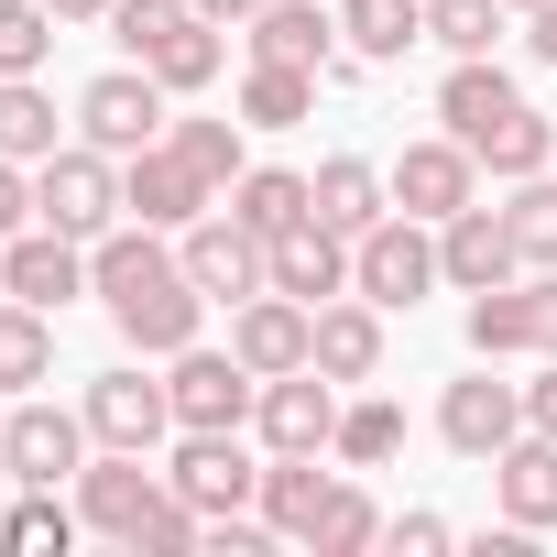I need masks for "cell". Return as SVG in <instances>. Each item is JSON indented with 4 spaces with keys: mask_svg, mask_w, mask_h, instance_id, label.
<instances>
[{
    "mask_svg": "<svg viewBox=\"0 0 557 557\" xmlns=\"http://www.w3.org/2000/svg\"><path fill=\"white\" fill-rule=\"evenodd\" d=\"M110 329H121V339H132L143 361H175V350H186V339L208 329V296L186 285V262H164V273H143V285H132V296L110 307Z\"/></svg>",
    "mask_w": 557,
    "mask_h": 557,
    "instance_id": "cell-12",
    "label": "cell"
},
{
    "mask_svg": "<svg viewBox=\"0 0 557 557\" xmlns=\"http://www.w3.org/2000/svg\"><path fill=\"white\" fill-rule=\"evenodd\" d=\"M524 296H535V361H557V273H535Z\"/></svg>",
    "mask_w": 557,
    "mask_h": 557,
    "instance_id": "cell-43",
    "label": "cell"
},
{
    "mask_svg": "<svg viewBox=\"0 0 557 557\" xmlns=\"http://www.w3.org/2000/svg\"><path fill=\"white\" fill-rule=\"evenodd\" d=\"M55 12L45 0H0V77H45V55H55Z\"/></svg>",
    "mask_w": 557,
    "mask_h": 557,
    "instance_id": "cell-36",
    "label": "cell"
},
{
    "mask_svg": "<svg viewBox=\"0 0 557 557\" xmlns=\"http://www.w3.org/2000/svg\"><path fill=\"white\" fill-rule=\"evenodd\" d=\"M339 45L361 66H394L405 45H426V0H339Z\"/></svg>",
    "mask_w": 557,
    "mask_h": 557,
    "instance_id": "cell-27",
    "label": "cell"
},
{
    "mask_svg": "<svg viewBox=\"0 0 557 557\" xmlns=\"http://www.w3.org/2000/svg\"><path fill=\"white\" fill-rule=\"evenodd\" d=\"M251 426H262V459H296V448H329L339 437V383L307 361V372H273L262 383V405H251Z\"/></svg>",
    "mask_w": 557,
    "mask_h": 557,
    "instance_id": "cell-14",
    "label": "cell"
},
{
    "mask_svg": "<svg viewBox=\"0 0 557 557\" xmlns=\"http://www.w3.org/2000/svg\"><path fill=\"white\" fill-rule=\"evenodd\" d=\"M513 12H535V0H513Z\"/></svg>",
    "mask_w": 557,
    "mask_h": 557,
    "instance_id": "cell-49",
    "label": "cell"
},
{
    "mask_svg": "<svg viewBox=\"0 0 557 557\" xmlns=\"http://www.w3.org/2000/svg\"><path fill=\"white\" fill-rule=\"evenodd\" d=\"M143 459H153V448H99V459L77 470V513H88V535H121V546H132V535L153 524V503H164L175 481L143 470Z\"/></svg>",
    "mask_w": 557,
    "mask_h": 557,
    "instance_id": "cell-11",
    "label": "cell"
},
{
    "mask_svg": "<svg viewBox=\"0 0 557 557\" xmlns=\"http://www.w3.org/2000/svg\"><path fill=\"white\" fill-rule=\"evenodd\" d=\"M318 557H361V546H383V503L361 492V481H339L329 492V513H318V535H307Z\"/></svg>",
    "mask_w": 557,
    "mask_h": 557,
    "instance_id": "cell-38",
    "label": "cell"
},
{
    "mask_svg": "<svg viewBox=\"0 0 557 557\" xmlns=\"http://www.w3.org/2000/svg\"><path fill=\"white\" fill-rule=\"evenodd\" d=\"M34 219L66 230V240L121 230V219H132V208H121V153H99V143H55V153L34 164Z\"/></svg>",
    "mask_w": 557,
    "mask_h": 557,
    "instance_id": "cell-1",
    "label": "cell"
},
{
    "mask_svg": "<svg viewBox=\"0 0 557 557\" xmlns=\"http://www.w3.org/2000/svg\"><path fill=\"white\" fill-rule=\"evenodd\" d=\"M437 437H448L459 459H481V470H492V459L524 437V383H503V372L481 361L470 383H448V394H437Z\"/></svg>",
    "mask_w": 557,
    "mask_h": 557,
    "instance_id": "cell-10",
    "label": "cell"
},
{
    "mask_svg": "<svg viewBox=\"0 0 557 557\" xmlns=\"http://www.w3.org/2000/svg\"><path fill=\"white\" fill-rule=\"evenodd\" d=\"M307 186H318V219L350 230V240H361L372 219H394V186H383V164H361V153H329Z\"/></svg>",
    "mask_w": 557,
    "mask_h": 557,
    "instance_id": "cell-26",
    "label": "cell"
},
{
    "mask_svg": "<svg viewBox=\"0 0 557 557\" xmlns=\"http://www.w3.org/2000/svg\"><path fill=\"white\" fill-rule=\"evenodd\" d=\"M121 208H132L143 230H164V240H175L186 219H208V208H219V186H208L175 143H143V153H121Z\"/></svg>",
    "mask_w": 557,
    "mask_h": 557,
    "instance_id": "cell-9",
    "label": "cell"
},
{
    "mask_svg": "<svg viewBox=\"0 0 557 557\" xmlns=\"http://www.w3.org/2000/svg\"><path fill=\"white\" fill-rule=\"evenodd\" d=\"M219 208H230V219H240L251 240H285L296 219H318V186H307L296 164H251V175H240V186H230Z\"/></svg>",
    "mask_w": 557,
    "mask_h": 557,
    "instance_id": "cell-23",
    "label": "cell"
},
{
    "mask_svg": "<svg viewBox=\"0 0 557 557\" xmlns=\"http://www.w3.org/2000/svg\"><path fill=\"white\" fill-rule=\"evenodd\" d=\"M0 153H12V164H45V153H55V99H45V77H0Z\"/></svg>",
    "mask_w": 557,
    "mask_h": 557,
    "instance_id": "cell-32",
    "label": "cell"
},
{
    "mask_svg": "<svg viewBox=\"0 0 557 557\" xmlns=\"http://www.w3.org/2000/svg\"><path fill=\"white\" fill-rule=\"evenodd\" d=\"M164 77L153 66H110V77H88L77 88V143H99V153H143V143H164Z\"/></svg>",
    "mask_w": 557,
    "mask_h": 557,
    "instance_id": "cell-4",
    "label": "cell"
},
{
    "mask_svg": "<svg viewBox=\"0 0 557 557\" xmlns=\"http://www.w3.org/2000/svg\"><path fill=\"white\" fill-rule=\"evenodd\" d=\"M77 524H88V513H66L55 492H23L12 513H0V546H12V557H66V546H77Z\"/></svg>",
    "mask_w": 557,
    "mask_h": 557,
    "instance_id": "cell-34",
    "label": "cell"
},
{
    "mask_svg": "<svg viewBox=\"0 0 557 557\" xmlns=\"http://www.w3.org/2000/svg\"><path fill=\"white\" fill-rule=\"evenodd\" d=\"M0 426H12V394H0Z\"/></svg>",
    "mask_w": 557,
    "mask_h": 557,
    "instance_id": "cell-48",
    "label": "cell"
},
{
    "mask_svg": "<svg viewBox=\"0 0 557 557\" xmlns=\"http://www.w3.org/2000/svg\"><path fill=\"white\" fill-rule=\"evenodd\" d=\"M524 55L557 66V0H535V12H524Z\"/></svg>",
    "mask_w": 557,
    "mask_h": 557,
    "instance_id": "cell-44",
    "label": "cell"
},
{
    "mask_svg": "<svg viewBox=\"0 0 557 557\" xmlns=\"http://www.w3.org/2000/svg\"><path fill=\"white\" fill-rule=\"evenodd\" d=\"M230 350H240L262 383H273V372H307V361H318V307H296V296H273V285H262V296H240Z\"/></svg>",
    "mask_w": 557,
    "mask_h": 557,
    "instance_id": "cell-16",
    "label": "cell"
},
{
    "mask_svg": "<svg viewBox=\"0 0 557 557\" xmlns=\"http://www.w3.org/2000/svg\"><path fill=\"white\" fill-rule=\"evenodd\" d=\"M513 99H524V88H513V77H503L492 55H448V88H437V121H448L459 143H481V132H492V121H503Z\"/></svg>",
    "mask_w": 557,
    "mask_h": 557,
    "instance_id": "cell-24",
    "label": "cell"
},
{
    "mask_svg": "<svg viewBox=\"0 0 557 557\" xmlns=\"http://www.w3.org/2000/svg\"><path fill=\"white\" fill-rule=\"evenodd\" d=\"M12 230H34V175L0 153V240H12Z\"/></svg>",
    "mask_w": 557,
    "mask_h": 557,
    "instance_id": "cell-42",
    "label": "cell"
},
{
    "mask_svg": "<svg viewBox=\"0 0 557 557\" xmlns=\"http://www.w3.org/2000/svg\"><path fill=\"white\" fill-rule=\"evenodd\" d=\"M503 12H513V0H426V45L492 55V45H503Z\"/></svg>",
    "mask_w": 557,
    "mask_h": 557,
    "instance_id": "cell-39",
    "label": "cell"
},
{
    "mask_svg": "<svg viewBox=\"0 0 557 557\" xmlns=\"http://www.w3.org/2000/svg\"><path fill=\"white\" fill-rule=\"evenodd\" d=\"M186 12H197V0H121V12H110V34H121L132 55H153V34H175Z\"/></svg>",
    "mask_w": 557,
    "mask_h": 557,
    "instance_id": "cell-40",
    "label": "cell"
},
{
    "mask_svg": "<svg viewBox=\"0 0 557 557\" xmlns=\"http://www.w3.org/2000/svg\"><path fill=\"white\" fill-rule=\"evenodd\" d=\"M405 448V416L372 394V405H339V437H329V459H350V470H383Z\"/></svg>",
    "mask_w": 557,
    "mask_h": 557,
    "instance_id": "cell-37",
    "label": "cell"
},
{
    "mask_svg": "<svg viewBox=\"0 0 557 557\" xmlns=\"http://www.w3.org/2000/svg\"><path fill=\"white\" fill-rule=\"evenodd\" d=\"M175 262H186V285H197L208 307H240V296H262V285H273V240H251L230 208L186 219V230H175Z\"/></svg>",
    "mask_w": 557,
    "mask_h": 557,
    "instance_id": "cell-3",
    "label": "cell"
},
{
    "mask_svg": "<svg viewBox=\"0 0 557 557\" xmlns=\"http://www.w3.org/2000/svg\"><path fill=\"white\" fill-rule=\"evenodd\" d=\"M470 350H481V361L535 350V296H524V285H481V296H470Z\"/></svg>",
    "mask_w": 557,
    "mask_h": 557,
    "instance_id": "cell-31",
    "label": "cell"
},
{
    "mask_svg": "<svg viewBox=\"0 0 557 557\" xmlns=\"http://www.w3.org/2000/svg\"><path fill=\"white\" fill-rule=\"evenodd\" d=\"M437 273L459 296H481V285H513L524 273V251H513V230H503V208H459V219H437Z\"/></svg>",
    "mask_w": 557,
    "mask_h": 557,
    "instance_id": "cell-18",
    "label": "cell"
},
{
    "mask_svg": "<svg viewBox=\"0 0 557 557\" xmlns=\"http://www.w3.org/2000/svg\"><path fill=\"white\" fill-rule=\"evenodd\" d=\"M45 12H55V23H110L121 0H45Z\"/></svg>",
    "mask_w": 557,
    "mask_h": 557,
    "instance_id": "cell-46",
    "label": "cell"
},
{
    "mask_svg": "<svg viewBox=\"0 0 557 557\" xmlns=\"http://www.w3.org/2000/svg\"><path fill=\"white\" fill-rule=\"evenodd\" d=\"M197 513H251L262 492V459L240 448V426H175V470H164Z\"/></svg>",
    "mask_w": 557,
    "mask_h": 557,
    "instance_id": "cell-7",
    "label": "cell"
},
{
    "mask_svg": "<svg viewBox=\"0 0 557 557\" xmlns=\"http://www.w3.org/2000/svg\"><path fill=\"white\" fill-rule=\"evenodd\" d=\"M164 143H175V153H186V164H197L219 197L251 175V143H240V121H164Z\"/></svg>",
    "mask_w": 557,
    "mask_h": 557,
    "instance_id": "cell-33",
    "label": "cell"
},
{
    "mask_svg": "<svg viewBox=\"0 0 557 557\" xmlns=\"http://www.w3.org/2000/svg\"><path fill=\"white\" fill-rule=\"evenodd\" d=\"M383 186H394L405 219H459V208L481 197V153H470L459 132H437V143H405V153L383 164Z\"/></svg>",
    "mask_w": 557,
    "mask_h": 557,
    "instance_id": "cell-8",
    "label": "cell"
},
{
    "mask_svg": "<svg viewBox=\"0 0 557 557\" xmlns=\"http://www.w3.org/2000/svg\"><path fill=\"white\" fill-rule=\"evenodd\" d=\"M470 153H481V175L524 186V175H546V164H557V121H546L535 99H513V110H503V121H492V132H481Z\"/></svg>",
    "mask_w": 557,
    "mask_h": 557,
    "instance_id": "cell-25",
    "label": "cell"
},
{
    "mask_svg": "<svg viewBox=\"0 0 557 557\" xmlns=\"http://www.w3.org/2000/svg\"><path fill=\"white\" fill-rule=\"evenodd\" d=\"M503 230H513L524 273H557V175H524V186H513V208H503Z\"/></svg>",
    "mask_w": 557,
    "mask_h": 557,
    "instance_id": "cell-35",
    "label": "cell"
},
{
    "mask_svg": "<svg viewBox=\"0 0 557 557\" xmlns=\"http://www.w3.org/2000/svg\"><path fill=\"white\" fill-rule=\"evenodd\" d=\"M251 55L262 66H318V77H339V0H262L251 12Z\"/></svg>",
    "mask_w": 557,
    "mask_h": 557,
    "instance_id": "cell-17",
    "label": "cell"
},
{
    "mask_svg": "<svg viewBox=\"0 0 557 557\" xmlns=\"http://www.w3.org/2000/svg\"><path fill=\"white\" fill-rule=\"evenodd\" d=\"M318 110V66H262L251 55V77H240V121L251 132H296Z\"/></svg>",
    "mask_w": 557,
    "mask_h": 557,
    "instance_id": "cell-30",
    "label": "cell"
},
{
    "mask_svg": "<svg viewBox=\"0 0 557 557\" xmlns=\"http://www.w3.org/2000/svg\"><path fill=\"white\" fill-rule=\"evenodd\" d=\"M219 34H230V23L186 12V23H175V34H153V55H132V66H153V77H164V88L186 99V88H208V77H219V55H230Z\"/></svg>",
    "mask_w": 557,
    "mask_h": 557,
    "instance_id": "cell-29",
    "label": "cell"
},
{
    "mask_svg": "<svg viewBox=\"0 0 557 557\" xmlns=\"http://www.w3.org/2000/svg\"><path fill=\"white\" fill-rule=\"evenodd\" d=\"M492 492H503V524H524V535H546L557 524V437H513L503 459H492Z\"/></svg>",
    "mask_w": 557,
    "mask_h": 557,
    "instance_id": "cell-21",
    "label": "cell"
},
{
    "mask_svg": "<svg viewBox=\"0 0 557 557\" xmlns=\"http://www.w3.org/2000/svg\"><path fill=\"white\" fill-rule=\"evenodd\" d=\"M318 459H329V448H296V459H262V492H251V513H262L273 535H296V546L318 535V513H329V492H339V481H329Z\"/></svg>",
    "mask_w": 557,
    "mask_h": 557,
    "instance_id": "cell-20",
    "label": "cell"
},
{
    "mask_svg": "<svg viewBox=\"0 0 557 557\" xmlns=\"http://www.w3.org/2000/svg\"><path fill=\"white\" fill-rule=\"evenodd\" d=\"M383 546H394V557H448L459 535H448V513H394V524H383Z\"/></svg>",
    "mask_w": 557,
    "mask_h": 557,
    "instance_id": "cell-41",
    "label": "cell"
},
{
    "mask_svg": "<svg viewBox=\"0 0 557 557\" xmlns=\"http://www.w3.org/2000/svg\"><path fill=\"white\" fill-rule=\"evenodd\" d=\"M273 296H296V307H329V296H350V230H329V219H296L285 240H273Z\"/></svg>",
    "mask_w": 557,
    "mask_h": 557,
    "instance_id": "cell-19",
    "label": "cell"
},
{
    "mask_svg": "<svg viewBox=\"0 0 557 557\" xmlns=\"http://www.w3.org/2000/svg\"><path fill=\"white\" fill-rule=\"evenodd\" d=\"M34 383H55V318L0 296V394H34Z\"/></svg>",
    "mask_w": 557,
    "mask_h": 557,
    "instance_id": "cell-28",
    "label": "cell"
},
{
    "mask_svg": "<svg viewBox=\"0 0 557 557\" xmlns=\"http://www.w3.org/2000/svg\"><path fill=\"white\" fill-rule=\"evenodd\" d=\"M197 12H208V23H251V12H262V0H197Z\"/></svg>",
    "mask_w": 557,
    "mask_h": 557,
    "instance_id": "cell-47",
    "label": "cell"
},
{
    "mask_svg": "<svg viewBox=\"0 0 557 557\" xmlns=\"http://www.w3.org/2000/svg\"><path fill=\"white\" fill-rule=\"evenodd\" d=\"M0 296L66 318V296H88V240H66V230H45V219L12 230V240H0Z\"/></svg>",
    "mask_w": 557,
    "mask_h": 557,
    "instance_id": "cell-13",
    "label": "cell"
},
{
    "mask_svg": "<svg viewBox=\"0 0 557 557\" xmlns=\"http://www.w3.org/2000/svg\"><path fill=\"white\" fill-rule=\"evenodd\" d=\"M437 285H448V273H437V219H405V208H394V219H372V230L350 240V296H372L383 318H394V307H426Z\"/></svg>",
    "mask_w": 557,
    "mask_h": 557,
    "instance_id": "cell-2",
    "label": "cell"
},
{
    "mask_svg": "<svg viewBox=\"0 0 557 557\" xmlns=\"http://www.w3.org/2000/svg\"><path fill=\"white\" fill-rule=\"evenodd\" d=\"M88 416H66V405H23L12 394V426H0V470H12L23 492H55V481H77L88 470Z\"/></svg>",
    "mask_w": 557,
    "mask_h": 557,
    "instance_id": "cell-5",
    "label": "cell"
},
{
    "mask_svg": "<svg viewBox=\"0 0 557 557\" xmlns=\"http://www.w3.org/2000/svg\"><path fill=\"white\" fill-rule=\"evenodd\" d=\"M318 372L329 383H372L383 372V307L372 296H329L318 307Z\"/></svg>",
    "mask_w": 557,
    "mask_h": 557,
    "instance_id": "cell-22",
    "label": "cell"
},
{
    "mask_svg": "<svg viewBox=\"0 0 557 557\" xmlns=\"http://www.w3.org/2000/svg\"><path fill=\"white\" fill-rule=\"evenodd\" d=\"M164 394H175V426H251V405H262V372L240 361V350H175L164 361Z\"/></svg>",
    "mask_w": 557,
    "mask_h": 557,
    "instance_id": "cell-6",
    "label": "cell"
},
{
    "mask_svg": "<svg viewBox=\"0 0 557 557\" xmlns=\"http://www.w3.org/2000/svg\"><path fill=\"white\" fill-rule=\"evenodd\" d=\"M524 426H535V437H557V361H546V383H524Z\"/></svg>",
    "mask_w": 557,
    "mask_h": 557,
    "instance_id": "cell-45",
    "label": "cell"
},
{
    "mask_svg": "<svg viewBox=\"0 0 557 557\" xmlns=\"http://www.w3.org/2000/svg\"><path fill=\"white\" fill-rule=\"evenodd\" d=\"M77 416H88V437H99V448H164V437H175V394H164V383H143L132 361H121V372H99Z\"/></svg>",
    "mask_w": 557,
    "mask_h": 557,
    "instance_id": "cell-15",
    "label": "cell"
}]
</instances>
